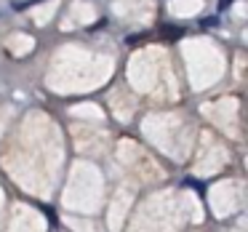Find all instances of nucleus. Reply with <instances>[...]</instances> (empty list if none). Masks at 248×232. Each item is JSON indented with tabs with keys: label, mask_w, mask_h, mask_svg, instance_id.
Listing matches in <instances>:
<instances>
[{
	"label": "nucleus",
	"mask_w": 248,
	"mask_h": 232,
	"mask_svg": "<svg viewBox=\"0 0 248 232\" xmlns=\"http://www.w3.org/2000/svg\"><path fill=\"white\" fill-rule=\"evenodd\" d=\"M235 0H219V11H224V8H230Z\"/></svg>",
	"instance_id": "2"
},
{
	"label": "nucleus",
	"mask_w": 248,
	"mask_h": 232,
	"mask_svg": "<svg viewBox=\"0 0 248 232\" xmlns=\"http://www.w3.org/2000/svg\"><path fill=\"white\" fill-rule=\"evenodd\" d=\"M203 27H216V16H211V19H203Z\"/></svg>",
	"instance_id": "3"
},
{
	"label": "nucleus",
	"mask_w": 248,
	"mask_h": 232,
	"mask_svg": "<svg viewBox=\"0 0 248 232\" xmlns=\"http://www.w3.org/2000/svg\"><path fill=\"white\" fill-rule=\"evenodd\" d=\"M163 32H166V35H171V38H176V35H182L184 30H179V27H166V24H163Z\"/></svg>",
	"instance_id": "1"
}]
</instances>
